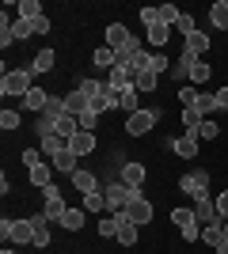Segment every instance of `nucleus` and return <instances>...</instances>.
<instances>
[{
    "mask_svg": "<svg viewBox=\"0 0 228 254\" xmlns=\"http://www.w3.org/2000/svg\"><path fill=\"white\" fill-rule=\"evenodd\" d=\"M31 68H11V72H4V80H0V95H4V99H11V95H15V99H23V95H27V91H31Z\"/></svg>",
    "mask_w": 228,
    "mask_h": 254,
    "instance_id": "1",
    "label": "nucleus"
},
{
    "mask_svg": "<svg viewBox=\"0 0 228 254\" xmlns=\"http://www.w3.org/2000/svg\"><path fill=\"white\" fill-rule=\"evenodd\" d=\"M163 118V110H156V106H141L137 114L126 118V133L130 137H145V133H152V126Z\"/></svg>",
    "mask_w": 228,
    "mask_h": 254,
    "instance_id": "2",
    "label": "nucleus"
},
{
    "mask_svg": "<svg viewBox=\"0 0 228 254\" xmlns=\"http://www.w3.org/2000/svg\"><path fill=\"white\" fill-rule=\"evenodd\" d=\"M0 235H4V243L27 247L34 243V220H0Z\"/></svg>",
    "mask_w": 228,
    "mask_h": 254,
    "instance_id": "3",
    "label": "nucleus"
},
{
    "mask_svg": "<svg viewBox=\"0 0 228 254\" xmlns=\"http://www.w3.org/2000/svg\"><path fill=\"white\" fill-rule=\"evenodd\" d=\"M42 197H46V205H42V216L46 220H65V212H69V205H65V193H61V186H46L42 190Z\"/></svg>",
    "mask_w": 228,
    "mask_h": 254,
    "instance_id": "4",
    "label": "nucleus"
},
{
    "mask_svg": "<svg viewBox=\"0 0 228 254\" xmlns=\"http://www.w3.org/2000/svg\"><path fill=\"white\" fill-rule=\"evenodd\" d=\"M103 193H107V209H110V212H122V209H126V205H130L141 190H130L126 182H110Z\"/></svg>",
    "mask_w": 228,
    "mask_h": 254,
    "instance_id": "5",
    "label": "nucleus"
},
{
    "mask_svg": "<svg viewBox=\"0 0 228 254\" xmlns=\"http://www.w3.org/2000/svg\"><path fill=\"white\" fill-rule=\"evenodd\" d=\"M179 190L190 193V197H206L209 193V171H186L179 179Z\"/></svg>",
    "mask_w": 228,
    "mask_h": 254,
    "instance_id": "6",
    "label": "nucleus"
},
{
    "mask_svg": "<svg viewBox=\"0 0 228 254\" xmlns=\"http://www.w3.org/2000/svg\"><path fill=\"white\" fill-rule=\"evenodd\" d=\"M194 216H198L202 228H206V224H225V220H221V212H217V197H213V193L194 197Z\"/></svg>",
    "mask_w": 228,
    "mask_h": 254,
    "instance_id": "7",
    "label": "nucleus"
},
{
    "mask_svg": "<svg viewBox=\"0 0 228 254\" xmlns=\"http://www.w3.org/2000/svg\"><path fill=\"white\" fill-rule=\"evenodd\" d=\"M122 212L130 216V224H137V228H141V224H149V220H152V201L145 197V193H137V197H133V201L126 205Z\"/></svg>",
    "mask_w": 228,
    "mask_h": 254,
    "instance_id": "8",
    "label": "nucleus"
},
{
    "mask_svg": "<svg viewBox=\"0 0 228 254\" xmlns=\"http://www.w3.org/2000/svg\"><path fill=\"white\" fill-rule=\"evenodd\" d=\"M107 84L114 87V91H126V87H133V68H130L126 61H118V64L107 72Z\"/></svg>",
    "mask_w": 228,
    "mask_h": 254,
    "instance_id": "9",
    "label": "nucleus"
},
{
    "mask_svg": "<svg viewBox=\"0 0 228 254\" xmlns=\"http://www.w3.org/2000/svg\"><path fill=\"white\" fill-rule=\"evenodd\" d=\"M118 182H126L130 190H141V186H145V163H137V159L122 163V179Z\"/></svg>",
    "mask_w": 228,
    "mask_h": 254,
    "instance_id": "10",
    "label": "nucleus"
},
{
    "mask_svg": "<svg viewBox=\"0 0 228 254\" xmlns=\"http://www.w3.org/2000/svg\"><path fill=\"white\" fill-rule=\"evenodd\" d=\"M95 133H87V129H80V133H73V137H69V148L76 152V156H91V152H95Z\"/></svg>",
    "mask_w": 228,
    "mask_h": 254,
    "instance_id": "11",
    "label": "nucleus"
},
{
    "mask_svg": "<svg viewBox=\"0 0 228 254\" xmlns=\"http://www.w3.org/2000/svg\"><path fill=\"white\" fill-rule=\"evenodd\" d=\"M76 91H80L87 103H99V99L110 91V84H107V80H80V84H76Z\"/></svg>",
    "mask_w": 228,
    "mask_h": 254,
    "instance_id": "12",
    "label": "nucleus"
},
{
    "mask_svg": "<svg viewBox=\"0 0 228 254\" xmlns=\"http://www.w3.org/2000/svg\"><path fill=\"white\" fill-rule=\"evenodd\" d=\"M54 171H61V175H69V179H73L76 171H80V156H76L73 148L57 152V156H54Z\"/></svg>",
    "mask_w": 228,
    "mask_h": 254,
    "instance_id": "13",
    "label": "nucleus"
},
{
    "mask_svg": "<svg viewBox=\"0 0 228 254\" xmlns=\"http://www.w3.org/2000/svg\"><path fill=\"white\" fill-rule=\"evenodd\" d=\"M171 152H175V156H183V159H194V156H198V137H194V133L175 137V140H171Z\"/></svg>",
    "mask_w": 228,
    "mask_h": 254,
    "instance_id": "14",
    "label": "nucleus"
},
{
    "mask_svg": "<svg viewBox=\"0 0 228 254\" xmlns=\"http://www.w3.org/2000/svg\"><path fill=\"white\" fill-rule=\"evenodd\" d=\"M209 46H213V42H209V34H206V31H194V34L183 42V50H186V53H194V57H206Z\"/></svg>",
    "mask_w": 228,
    "mask_h": 254,
    "instance_id": "15",
    "label": "nucleus"
},
{
    "mask_svg": "<svg viewBox=\"0 0 228 254\" xmlns=\"http://www.w3.org/2000/svg\"><path fill=\"white\" fill-rule=\"evenodd\" d=\"M46 103H50V91H42V87H31V91L23 95V110H34V114H42Z\"/></svg>",
    "mask_w": 228,
    "mask_h": 254,
    "instance_id": "16",
    "label": "nucleus"
},
{
    "mask_svg": "<svg viewBox=\"0 0 228 254\" xmlns=\"http://www.w3.org/2000/svg\"><path fill=\"white\" fill-rule=\"evenodd\" d=\"M198 61H202V57H194V53H179V61H175L171 64V76H175V80H186V76H190V72H194V64Z\"/></svg>",
    "mask_w": 228,
    "mask_h": 254,
    "instance_id": "17",
    "label": "nucleus"
},
{
    "mask_svg": "<svg viewBox=\"0 0 228 254\" xmlns=\"http://www.w3.org/2000/svg\"><path fill=\"white\" fill-rule=\"evenodd\" d=\"M118 110H126V118L137 114V110H141V91H137V87H126V91H118Z\"/></svg>",
    "mask_w": 228,
    "mask_h": 254,
    "instance_id": "18",
    "label": "nucleus"
},
{
    "mask_svg": "<svg viewBox=\"0 0 228 254\" xmlns=\"http://www.w3.org/2000/svg\"><path fill=\"white\" fill-rule=\"evenodd\" d=\"M73 190H76V193H95V190H99V179L91 175V171L80 167V171L73 175Z\"/></svg>",
    "mask_w": 228,
    "mask_h": 254,
    "instance_id": "19",
    "label": "nucleus"
},
{
    "mask_svg": "<svg viewBox=\"0 0 228 254\" xmlns=\"http://www.w3.org/2000/svg\"><path fill=\"white\" fill-rule=\"evenodd\" d=\"M54 64H57V53L50 50V46H42V50L34 53V61H31V72H50Z\"/></svg>",
    "mask_w": 228,
    "mask_h": 254,
    "instance_id": "20",
    "label": "nucleus"
},
{
    "mask_svg": "<svg viewBox=\"0 0 228 254\" xmlns=\"http://www.w3.org/2000/svg\"><path fill=\"white\" fill-rule=\"evenodd\" d=\"M31 186H38V190L54 186V163H38V167H31Z\"/></svg>",
    "mask_w": 228,
    "mask_h": 254,
    "instance_id": "21",
    "label": "nucleus"
},
{
    "mask_svg": "<svg viewBox=\"0 0 228 254\" xmlns=\"http://www.w3.org/2000/svg\"><path fill=\"white\" fill-rule=\"evenodd\" d=\"M167 38H171V27L156 23V27H149V38H145V42H149L152 53H156V50H163V46H167Z\"/></svg>",
    "mask_w": 228,
    "mask_h": 254,
    "instance_id": "22",
    "label": "nucleus"
},
{
    "mask_svg": "<svg viewBox=\"0 0 228 254\" xmlns=\"http://www.w3.org/2000/svg\"><path fill=\"white\" fill-rule=\"evenodd\" d=\"M118 224H122V212L99 216V235H103V239H118Z\"/></svg>",
    "mask_w": 228,
    "mask_h": 254,
    "instance_id": "23",
    "label": "nucleus"
},
{
    "mask_svg": "<svg viewBox=\"0 0 228 254\" xmlns=\"http://www.w3.org/2000/svg\"><path fill=\"white\" fill-rule=\"evenodd\" d=\"M209 23H213L217 31H228V0H217V4L209 8Z\"/></svg>",
    "mask_w": 228,
    "mask_h": 254,
    "instance_id": "24",
    "label": "nucleus"
},
{
    "mask_svg": "<svg viewBox=\"0 0 228 254\" xmlns=\"http://www.w3.org/2000/svg\"><path fill=\"white\" fill-rule=\"evenodd\" d=\"M202 243H209L217 251V247L225 243V224H206V228H202Z\"/></svg>",
    "mask_w": 228,
    "mask_h": 254,
    "instance_id": "25",
    "label": "nucleus"
},
{
    "mask_svg": "<svg viewBox=\"0 0 228 254\" xmlns=\"http://www.w3.org/2000/svg\"><path fill=\"white\" fill-rule=\"evenodd\" d=\"M31 220H34V247H38V251H42V247H50V228H46L50 220H46L42 212H38V216H31Z\"/></svg>",
    "mask_w": 228,
    "mask_h": 254,
    "instance_id": "26",
    "label": "nucleus"
},
{
    "mask_svg": "<svg viewBox=\"0 0 228 254\" xmlns=\"http://www.w3.org/2000/svg\"><path fill=\"white\" fill-rule=\"evenodd\" d=\"M118 243L122 247H133V243H137V224H130L126 212H122V224H118Z\"/></svg>",
    "mask_w": 228,
    "mask_h": 254,
    "instance_id": "27",
    "label": "nucleus"
},
{
    "mask_svg": "<svg viewBox=\"0 0 228 254\" xmlns=\"http://www.w3.org/2000/svg\"><path fill=\"white\" fill-rule=\"evenodd\" d=\"M91 61H95V68H114V64H118V53L110 50V46H99V50L91 53Z\"/></svg>",
    "mask_w": 228,
    "mask_h": 254,
    "instance_id": "28",
    "label": "nucleus"
},
{
    "mask_svg": "<svg viewBox=\"0 0 228 254\" xmlns=\"http://www.w3.org/2000/svg\"><path fill=\"white\" fill-rule=\"evenodd\" d=\"M73 133H80V118H76V114H61V118H57V137H73Z\"/></svg>",
    "mask_w": 228,
    "mask_h": 254,
    "instance_id": "29",
    "label": "nucleus"
},
{
    "mask_svg": "<svg viewBox=\"0 0 228 254\" xmlns=\"http://www.w3.org/2000/svg\"><path fill=\"white\" fill-rule=\"evenodd\" d=\"M156 84H160V76L152 72V68H149V72H137V76H133V87H137L141 95H149V91H156Z\"/></svg>",
    "mask_w": 228,
    "mask_h": 254,
    "instance_id": "30",
    "label": "nucleus"
},
{
    "mask_svg": "<svg viewBox=\"0 0 228 254\" xmlns=\"http://www.w3.org/2000/svg\"><path fill=\"white\" fill-rule=\"evenodd\" d=\"M87 106H91V103H87V99L80 95V91H69V95H65V114H76V118H80V114L87 110Z\"/></svg>",
    "mask_w": 228,
    "mask_h": 254,
    "instance_id": "31",
    "label": "nucleus"
},
{
    "mask_svg": "<svg viewBox=\"0 0 228 254\" xmlns=\"http://www.w3.org/2000/svg\"><path fill=\"white\" fill-rule=\"evenodd\" d=\"M84 212H103L107 209V193L103 190H95V193H84V205H80Z\"/></svg>",
    "mask_w": 228,
    "mask_h": 254,
    "instance_id": "32",
    "label": "nucleus"
},
{
    "mask_svg": "<svg viewBox=\"0 0 228 254\" xmlns=\"http://www.w3.org/2000/svg\"><path fill=\"white\" fill-rule=\"evenodd\" d=\"M65 148H69V140H65V137H57V133H50V137H42V152H46V156H50V159H54L57 152H65Z\"/></svg>",
    "mask_w": 228,
    "mask_h": 254,
    "instance_id": "33",
    "label": "nucleus"
},
{
    "mask_svg": "<svg viewBox=\"0 0 228 254\" xmlns=\"http://www.w3.org/2000/svg\"><path fill=\"white\" fill-rule=\"evenodd\" d=\"M194 137H198V140H217V137H221L217 122H213V118H202V126L194 129Z\"/></svg>",
    "mask_w": 228,
    "mask_h": 254,
    "instance_id": "34",
    "label": "nucleus"
},
{
    "mask_svg": "<svg viewBox=\"0 0 228 254\" xmlns=\"http://www.w3.org/2000/svg\"><path fill=\"white\" fill-rule=\"evenodd\" d=\"M194 110L202 118H209L213 110H217V95H209V91H198V103H194Z\"/></svg>",
    "mask_w": 228,
    "mask_h": 254,
    "instance_id": "35",
    "label": "nucleus"
},
{
    "mask_svg": "<svg viewBox=\"0 0 228 254\" xmlns=\"http://www.w3.org/2000/svg\"><path fill=\"white\" fill-rule=\"evenodd\" d=\"M84 216H87L84 209H69L65 220H61V228H65V232H80V228H84Z\"/></svg>",
    "mask_w": 228,
    "mask_h": 254,
    "instance_id": "36",
    "label": "nucleus"
},
{
    "mask_svg": "<svg viewBox=\"0 0 228 254\" xmlns=\"http://www.w3.org/2000/svg\"><path fill=\"white\" fill-rule=\"evenodd\" d=\"M126 64H130V68H133V76H137V72H149V68H152V53L137 50V53H133V57H130V61H126Z\"/></svg>",
    "mask_w": 228,
    "mask_h": 254,
    "instance_id": "37",
    "label": "nucleus"
},
{
    "mask_svg": "<svg viewBox=\"0 0 228 254\" xmlns=\"http://www.w3.org/2000/svg\"><path fill=\"white\" fill-rule=\"evenodd\" d=\"M15 11H19V19H38V15H42V4H38V0H19Z\"/></svg>",
    "mask_w": 228,
    "mask_h": 254,
    "instance_id": "38",
    "label": "nucleus"
},
{
    "mask_svg": "<svg viewBox=\"0 0 228 254\" xmlns=\"http://www.w3.org/2000/svg\"><path fill=\"white\" fill-rule=\"evenodd\" d=\"M11 38H15V42H23V38H34L31 19H11Z\"/></svg>",
    "mask_w": 228,
    "mask_h": 254,
    "instance_id": "39",
    "label": "nucleus"
},
{
    "mask_svg": "<svg viewBox=\"0 0 228 254\" xmlns=\"http://www.w3.org/2000/svg\"><path fill=\"white\" fill-rule=\"evenodd\" d=\"M19 110H4V114H0V129H4V133H15V129H19Z\"/></svg>",
    "mask_w": 228,
    "mask_h": 254,
    "instance_id": "40",
    "label": "nucleus"
},
{
    "mask_svg": "<svg viewBox=\"0 0 228 254\" xmlns=\"http://www.w3.org/2000/svg\"><path fill=\"white\" fill-rule=\"evenodd\" d=\"M179 15H183V11L175 8V4H160V23H163V27H175Z\"/></svg>",
    "mask_w": 228,
    "mask_h": 254,
    "instance_id": "41",
    "label": "nucleus"
},
{
    "mask_svg": "<svg viewBox=\"0 0 228 254\" xmlns=\"http://www.w3.org/2000/svg\"><path fill=\"white\" fill-rule=\"evenodd\" d=\"M171 224L186 228V224H198V216H194V209H171Z\"/></svg>",
    "mask_w": 228,
    "mask_h": 254,
    "instance_id": "42",
    "label": "nucleus"
},
{
    "mask_svg": "<svg viewBox=\"0 0 228 254\" xmlns=\"http://www.w3.org/2000/svg\"><path fill=\"white\" fill-rule=\"evenodd\" d=\"M95 126H99V110H95V106H87L84 114H80V129H87V133H95Z\"/></svg>",
    "mask_w": 228,
    "mask_h": 254,
    "instance_id": "43",
    "label": "nucleus"
},
{
    "mask_svg": "<svg viewBox=\"0 0 228 254\" xmlns=\"http://www.w3.org/2000/svg\"><path fill=\"white\" fill-rule=\"evenodd\" d=\"M183 126H186V133H194V129L202 126V114H198L194 106H183Z\"/></svg>",
    "mask_w": 228,
    "mask_h": 254,
    "instance_id": "44",
    "label": "nucleus"
},
{
    "mask_svg": "<svg viewBox=\"0 0 228 254\" xmlns=\"http://www.w3.org/2000/svg\"><path fill=\"white\" fill-rule=\"evenodd\" d=\"M175 31H183V38H190V34L198 31V23H194V15H186V11H183V15H179V23H175Z\"/></svg>",
    "mask_w": 228,
    "mask_h": 254,
    "instance_id": "45",
    "label": "nucleus"
},
{
    "mask_svg": "<svg viewBox=\"0 0 228 254\" xmlns=\"http://www.w3.org/2000/svg\"><path fill=\"white\" fill-rule=\"evenodd\" d=\"M209 76H213V68H209L206 61H198V64H194V72H190V80H194V84H206Z\"/></svg>",
    "mask_w": 228,
    "mask_h": 254,
    "instance_id": "46",
    "label": "nucleus"
},
{
    "mask_svg": "<svg viewBox=\"0 0 228 254\" xmlns=\"http://www.w3.org/2000/svg\"><path fill=\"white\" fill-rule=\"evenodd\" d=\"M179 235H183L186 243H198L202 239V224H186V228H179Z\"/></svg>",
    "mask_w": 228,
    "mask_h": 254,
    "instance_id": "47",
    "label": "nucleus"
},
{
    "mask_svg": "<svg viewBox=\"0 0 228 254\" xmlns=\"http://www.w3.org/2000/svg\"><path fill=\"white\" fill-rule=\"evenodd\" d=\"M163 68H171V61H167V53H163V50H156V53H152V72H163Z\"/></svg>",
    "mask_w": 228,
    "mask_h": 254,
    "instance_id": "48",
    "label": "nucleus"
},
{
    "mask_svg": "<svg viewBox=\"0 0 228 254\" xmlns=\"http://www.w3.org/2000/svg\"><path fill=\"white\" fill-rule=\"evenodd\" d=\"M141 23L145 27H156L160 23V8H141Z\"/></svg>",
    "mask_w": 228,
    "mask_h": 254,
    "instance_id": "49",
    "label": "nucleus"
},
{
    "mask_svg": "<svg viewBox=\"0 0 228 254\" xmlns=\"http://www.w3.org/2000/svg\"><path fill=\"white\" fill-rule=\"evenodd\" d=\"M179 103L194 106V103H198V91H194V87H179Z\"/></svg>",
    "mask_w": 228,
    "mask_h": 254,
    "instance_id": "50",
    "label": "nucleus"
},
{
    "mask_svg": "<svg viewBox=\"0 0 228 254\" xmlns=\"http://www.w3.org/2000/svg\"><path fill=\"white\" fill-rule=\"evenodd\" d=\"M23 163H27V171H31V167H38V163H42V156H38L34 148H27V152H23Z\"/></svg>",
    "mask_w": 228,
    "mask_h": 254,
    "instance_id": "51",
    "label": "nucleus"
},
{
    "mask_svg": "<svg viewBox=\"0 0 228 254\" xmlns=\"http://www.w3.org/2000/svg\"><path fill=\"white\" fill-rule=\"evenodd\" d=\"M31 27H34V34H50V19H46V15H38V19H31Z\"/></svg>",
    "mask_w": 228,
    "mask_h": 254,
    "instance_id": "52",
    "label": "nucleus"
},
{
    "mask_svg": "<svg viewBox=\"0 0 228 254\" xmlns=\"http://www.w3.org/2000/svg\"><path fill=\"white\" fill-rule=\"evenodd\" d=\"M217 212H221V220H228V190L217 197Z\"/></svg>",
    "mask_w": 228,
    "mask_h": 254,
    "instance_id": "53",
    "label": "nucleus"
},
{
    "mask_svg": "<svg viewBox=\"0 0 228 254\" xmlns=\"http://www.w3.org/2000/svg\"><path fill=\"white\" fill-rule=\"evenodd\" d=\"M217 95V110H228V87H221V91H213Z\"/></svg>",
    "mask_w": 228,
    "mask_h": 254,
    "instance_id": "54",
    "label": "nucleus"
},
{
    "mask_svg": "<svg viewBox=\"0 0 228 254\" xmlns=\"http://www.w3.org/2000/svg\"><path fill=\"white\" fill-rule=\"evenodd\" d=\"M0 254H15V251H11V247H4V251H0Z\"/></svg>",
    "mask_w": 228,
    "mask_h": 254,
    "instance_id": "55",
    "label": "nucleus"
},
{
    "mask_svg": "<svg viewBox=\"0 0 228 254\" xmlns=\"http://www.w3.org/2000/svg\"><path fill=\"white\" fill-rule=\"evenodd\" d=\"M225 239H228V224H225Z\"/></svg>",
    "mask_w": 228,
    "mask_h": 254,
    "instance_id": "56",
    "label": "nucleus"
}]
</instances>
